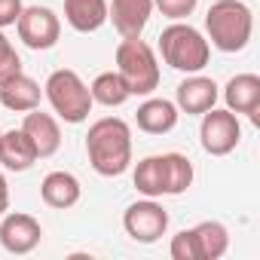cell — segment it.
I'll return each instance as SVG.
<instances>
[{
  "label": "cell",
  "mask_w": 260,
  "mask_h": 260,
  "mask_svg": "<svg viewBox=\"0 0 260 260\" xmlns=\"http://www.w3.org/2000/svg\"><path fill=\"white\" fill-rule=\"evenodd\" d=\"M89 166L101 178H119L132 166V128L119 116H101L89 125L86 135Z\"/></svg>",
  "instance_id": "1"
},
{
  "label": "cell",
  "mask_w": 260,
  "mask_h": 260,
  "mask_svg": "<svg viewBox=\"0 0 260 260\" xmlns=\"http://www.w3.org/2000/svg\"><path fill=\"white\" fill-rule=\"evenodd\" d=\"M208 43L220 52H242L254 34V13L245 0H214L205 13Z\"/></svg>",
  "instance_id": "2"
},
{
  "label": "cell",
  "mask_w": 260,
  "mask_h": 260,
  "mask_svg": "<svg viewBox=\"0 0 260 260\" xmlns=\"http://www.w3.org/2000/svg\"><path fill=\"white\" fill-rule=\"evenodd\" d=\"M159 55L169 68L181 74H202L211 58V43L199 28L187 22H172L159 34Z\"/></svg>",
  "instance_id": "3"
},
{
  "label": "cell",
  "mask_w": 260,
  "mask_h": 260,
  "mask_svg": "<svg viewBox=\"0 0 260 260\" xmlns=\"http://www.w3.org/2000/svg\"><path fill=\"white\" fill-rule=\"evenodd\" d=\"M116 74L122 77L128 95H153L159 86V58L141 37H122L116 46Z\"/></svg>",
  "instance_id": "4"
},
{
  "label": "cell",
  "mask_w": 260,
  "mask_h": 260,
  "mask_svg": "<svg viewBox=\"0 0 260 260\" xmlns=\"http://www.w3.org/2000/svg\"><path fill=\"white\" fill-rule=\"evenodd\" d=\"M43 95L52 107V113L71 125L77 122H86L95 101H92V92L89 86L83 83V77L71 68H58L46 77V86H43Z\"/></svg>",
  "instance_id": "5"
},
{
  "label": "cell",
  "mask_w": 260,
  "mask_h": 260,
  "mask_svg": "<svg viewBox=\"0 0 260 260\" xmlns=\"http://www.w3.org/2000/svg\"><path fill=\"white\" fill-rule=\"evenodd\" d=\"M242 141V122L239 113L233 110H205L202 113V125H199V144L208 156H226L239 147Z\"/></svg>",
  "instance_id": "6"
},
{
  "label": "cell",
  "mask_w": 260,
  "mask_h": 260,
  "mask_svg": "<svg viewBox=\"0 0 260 260\" xmlns=\"http://www.w3.org/2000/svg\"><path fill=\"white\" fill-rule=\"evenodd\" d=\"M122 230L125 236L138 245H153L169 233V211L156 199H138L125 208L122 214Z\"/></svg>",
  "instance_id": "7"
},
{
  "label": "cell",
  "mask_w": 260,
  "mask_h": 260,
  "mask_svg": "<svg viewBox=\"0 0 260 260\" xmlns=\"http://www.w3.org/2000/svg\"><path fill=\"white\" fill-rule=\"evenodd\" d=\"M16 31H19V40L34 49V52H43V49H52L61 37V19L49 10V7H25L19 22H16Z\"/></svg>",
  "instance_id": "8"
},
{
  "label": "cell",
  "mask_w": 260,
  "mask_h": 260,
  "mask_svg": "<svg viewBox=\"0 0 260 260\" xmlns=\"http://www.w3.org/2000/svg\"><path fill=\"white\" fill-rule=\"evenodd\" d=\"M43 239V226L37 217L25 211H7L0 217V245L10 254H31Z\"/></svg>",
  "instance_id": "9"
},
{
  "label": "cell",
  "mask_w": 260,
  "mask_h": 260,
  "mask_svg": "<svg viewBox=\"0 0 260 260\" xmlns=\"http://www.w3.org/2000/svg\"><path fill=\"white\" fill-rule=\"evenodd\" d=\"M22 132L31 138V144L37 150V159H49L61 147V125H58V119L52 113H43L40 107H34V110L25 113Z\"/></svg>",
  "instance_id": "10"
},
{
  "label": "cell",
  "mask_w": 260,
  "mask_h": 260,
  "mask_svg": "<svg viewBox=\"0 0 260 260\" xmlns=\"http://www.w3.org/2000/svg\"><path fill=\"white\" fill-rule=\"evenodd\" d=\"M217 83L211 77H202V74H187V80L178 86L175 92V104L181 113H190V116H202L205 110H211L217 104Z\"/></svg>",
  "instance_id": "11"
},
{
  "label": "cell",
  "mask_w": 260,
  "mask_h": 260,
  "mask_svg": "<svg viewBox=\"0 0 260 260\" xmlns=\"http://www.w3.org/2000/svg\"><path fill=\"white\" fill-rule=\"evenodd\" d=\"M153 16V0H110L107 19L113 22L119 37H141Z\"/></svg>",
  "instance_id": "12"
},
{
  "label": "cell",
  "mask_w": 260,
  "mask_h": 260,
  "mask_svg": "<svg viewBox=\"0 0 260 260\" xmlns=\"http://www.w3.org/2000/svg\"><path fill=\"white\" fill-rule=\"evenodd\" d=\"M223 101H226V110L245 113L251 122H257V113H260V77L257 74L230 77V83L223 86Z\"/></svg>",
  "instance_id": "13"
},
{
  "label": "cell",
  "mask_w": 260,
  "mask_h": 260,
  "mask_svg": "<svg viewBox=\"0 0 260 260\" xmlns=\"http://www.w3.org/2000/svg\"><path fill=\"white\" fill-rule=\"evenodd\" d=\"M40 98H43L40 83L34 77H28L25 71L0 83V104L13 113H28L34 107H40Z\"/></svg>",
  "instance_id": "14"
},
{
  "label": "cell",
  "mask_w": 260,
  "mask_h": 260,
  "mask_svg": "<svg viewBox=\"0 0 260 260\" xmlns=\"http://www.w3.org/2000/svg\"><path fill=\"white\" fill-rule=\"evenodd\" d=\"M178 119H181V110L169 98H147L138 107V113H135L138 128L147 132V135H169L172 128L178 125Z\"/></svg>",
  "instance_id": "15"
},
{
  "label": "cell",
  "mask_w": 260,
  "mask_h": 260,
  "mask_svg": "<svg viewBox=\"0 0 260 260\" xmlns=\"http://www.w3.org/2000/svg\"><path fill=\"white\" fill-rule=\"evenodd\" d=\"M80 196H83V187H80L77 175H71V172H49L40 181V199L49 208L68 211L80 202Z\"/></svg>",
  "instance_id": "16"
},
{
  "label": "cell",
  "mask_w": 260,
  "mask_h": 260,
  "mask_svg": "<svg viewBox=\"0 0 260 260\" xmlns=\"http://www.w3.org/2000/svg\"><path fill=\"white\" fill-rule=\"evenodd\" d=\"M37 162V150L22 128L0 132V166L7 172H28Z\"/></svg>",
  "instance_id": "17"
},
{
  "label": "cell",
  "mask_w": 260,
  "mask_h": 260,
  "mask_svg": "<svg viewBox=\"0 0 260 260\" xmlns=\"http://www.w3.org/2000/svg\"><path fill=\"white\" fill-rule=\"evenodd\" d=\"M64 22L80 34L98 31L107 22V0H64Z\"/></svg>",
  "instance_id": "18"
},
{
  "label": "cell",
  "mask_w": 260,
  "mask_h": 260,
  "mask_svg": "<svg viewBox=\"0 0 260 260\" xmlns=\"http://www.w3.org/2000/svg\"><path fill=\"white\" fill-rule=\"evenodd\" d=\"M199 260H220L230 251V230L220 220H202L193 226Z\"/></svg>",
  "instance_id": "19"
},
{
  "label": "cell",
  "mask_w": 260,
  "mask_h": 260,
  "mask_svg": "<svg viewBox=\"0 0 260 260\" xmlns=\"http://www.w3.org/2000/svg\"><path fill=\"white\" fill-rule=\"evenodd\" d=\"M162 190L166 196H181L193 187V162L184 153H162Z\"/></svg>",
  "instance_id": "20"
},
{
  "label": "cell",
  "mask_w": 260,
  "mask_h": 260,
  "mask_svg": "<svg viewBox=\"0 0 260 260\" xmlns=\"http://www.w3.org/2000/svg\"><path fill=\"white\" fill-rule=\"evenodd\" d=\"M89 92H92V101L95 104H104V107H122L128 98H132V95H128V89H125V83H122V77L116 71L98 74L92 80Z\"/></svg>",
  "instance_id": "21"
},
{
  "label": "cell",
  "mask_w": 260,
  "mask_h": 260,
  "mask_svg": "<svg viewBox=\"0 0 260 260\" xmlns=\"http://www.w3.org/2000/svg\"><path fill=\"white\" fill-rule=\"evenodd\" d=\"M132 181H135V190H138L141 196H147V199L166 196V190H162V159H159V156H144V159L135 166Z\"/></svg>",
  "instance_id": "22"
},
{
  "label": "cell",
  "mask_w": 260,
  "mask_h": 260,
  "mask_svg": "<svg viewBox=\"0 0 260 260\" xmlns=\"http://www.w3.org/2000/svg\"><path fill=\"white\" fill-rule=\"evenodd\" d=\"M169 254H172V260H199V248H196L193 230L175 233L172 236V245H169Z\"/></svg>",
  "instance_id": "23"
},
{
  "label": "cell",
  "mask_w": 260,
  "mask_h": 260,
  "mask_svg": "<svg viewBox=\"0 0 260 260\" xmlns=\"http://www.w3.org/2000/svg\"><path fill=\"white\" fill-rule=\"evenodd\" d=\"M16 74H22V58L13 49V43L7 40V34L0 31V83L10 80V77H16Z\"/></svg>",
  "instance_id": "24"
},
{
  "label": "cell",
  "mask_w": 260,
  "mask_h": 260,
  "mask_svg": "<svg viewBox=\"0 0 260 260\" xmlns=\"http://www.w3.org/2000/svg\"><path fill=\"white\" fill-rule=\"evenodd\" d=\"M196 7H199V0H153V10H159L172 22H184L187 16H193Z\"/></svg>",
  "instance_id": "25"
},
{
  "label": "cell",
  "mask_w": 260,
  "mask_h": 260,
  "mask_svg": "<svg viewBox=\"0 0 260 260\" xmlns=\"http://www.w3.org/2000/svg\"><path fill=\"white\" fill-rule=\"evenodd\" d=\"M22 10H25L22 0H0V31L10 28V25H16L19 16H22Z\"/></svg>",
  "instance_id": "26"
},
{
  "label": "cell",
  "mask_w": 260,
  "mask_h": 260,
  "mask_svg": "<svg viewBox=\"0 0 260 260\" xmlns=\"http://www.w3.org/2000/svg\"><path fill=\"white\" fill-rule=\"evenodd\" d=\"M10 211V184H7V178L0 175V217H4Z\"/></svg>",
  "instance_id": "27"
}]
</instances>
